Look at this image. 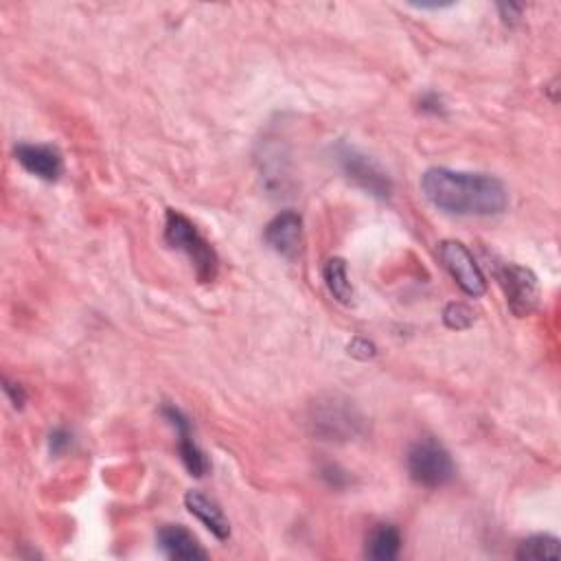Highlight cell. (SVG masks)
I'll return each mask as SVG.
<instances>
[{"label":"cell","mask_w":561,"mask_h":561,"mask_svg":"<svg viewBox=\"0 0 561 561\" xmlns=\"http://www.w3.org/2000/svg\"><path fill=\"white\" fill-rule=\"evenodd\" d=\"M421 191L432 206L450 215L491 217L509 206V191L489 174L432 167L421 178Z\"/></svg>","instance_id":"cell-1"},{"label":"cell","mask_w":561,"mask_h":561,"mask_svg":"<svg viewBox=\"0 0 561 561\" xmlns=\"http://www.w3.org/2000/svg\"><path fill=\"white\" fill-rule=\"evenodd\" d=\"M165 242L169 248L180 250L191 261L193 270L200 283H213L220 270V259L213 246L198 233V228L193 226L189 217L169 209L165 215Z\"/></svg>","instance_id":"cell-2"},{"label":"cell","mask_w":561,"mask_h":561,"mask_svg":"<svg viewBox=\"0 0 561 561\" xmlns=\"http://www.w3.org/2000/svg\"><path fill=\"white\" fill-rule=\"evenodd\" d=\"M309 426L323 441H351L364 432V417L349 399L327 395L312 404Z\"/></svg>","instance_id":"cell-3"},{"label":"cell","mask_w":561,"mask_h":561,"mask_svg":"<svg viewBox=\"0 0 561 561\" xmlns=\"http://www.w3.org/2000/svg\"><path fill=\"white\" fill-rule=\"evenodd\" d=\"M410 478L426 489L450 485L456 476V465L450 452L437 439H419L410 445L406 456Z\"/></svg>","instance_id":"cell-4"},{"label":"cell","mask_w":561,"mask_h":561,"mask_svg":"<svg viewBox=\"0 0 561 561\" xmlns=\"http://www.w3.org/2000/svg\"><path fill=\"white\" fill-rule=\"evenodd\" d=\"M336 160L340 169L345 171V176L356 182L366 193H371V196L386 200L393 193V182L382 165L369 154L358 150V147L340 143L336 147Z\"/></svg>","instance_id":"cell-5"},{"label":"cell","mask_w":561,"mask_h":561,"mask_svg":"<svg viewBox=\"0 0 561 561\" xmlns=\"http://www.w3.org/2000/svg\"><path fill=\"white\" fill-rule=\"evenodd\" d=\"M496 277L513 316L526 318L540 307V281L529 268H522L518 263H505L496 270Z\"/></svg>","instance_id":"cell-6"},{"label":"cell","mask_w":561,"mask_h":561,"mask_svg":"<svg viewBox=\"0 0 561 561\" xmlns=\"http://www.w3.org/2000/svg\"><path fill=\"white\" fill-rule=\"evenodd\" d=\"M439 257L445 270L450 272V277L467 296L478 299V296L487 292L485 274L465 244L456 242V239H445V242L439 244Z\"/></svg>","instance_id":"cell-7"},{"label":"cell","mask_w":561,"mask_h":561,"mask_svg":"<svg viewBox=\"0 0 561 561\" xmlns=\"http://www.w3.org/2000/svg\"><path fill=\"white\" fill-rule=\"evenodd\" d=\"M263 237L274 253L285 259H296L303 244V217L296 211H283L268 222Z\"/></svg>","instance_id":"cell-8"},{"label":"cell","mask_w":561,"mask_h":561,"mask_svg":"<svg viewBox=\"0 0 561 561\" xmlns=\"http://www.w3.org/2000/svg\"><path fill=\"white\" fill-rule=\"evenodd\" d=\"M163 417L174 426L178 432V450L182 465L187 467V472L196 478H202L209 474V459H206L204 452L198 448V443L191 437V421L182 415V410L176 406H163Z\"/></svg>","instance_id":"cell-9"},{"label":"cell","mask_w":561,"mask_h":561,"mask_svg":"<svg viewBox=\"0 0 561 561\" xmlns=\"http://www.w3.org/2000/svg\"><path fill=\"white\" fill-rule=\"evenodd\" d=\"M16 160L31 176L47 182H55L64 171L62 156L51 145L22 143L16 147Z\"/></svg>","instance_id":"cell-10"},{"label":"cell","mask_w":561,"mask_h":561,"mask_svg":"<svg viewBox=\"0 0 561 561\" xmlns=\"http://www.w3.org/2000/svg\"><path fill=\"white\" fill-rule=\"evenodd\" d=\"M185 507L189 509L191 515H196V518L217 537V540L224 542L231 537V524H228L224 511L220 509V505H217L215 500L202 494V491H198V489L187 491Z\"/></svg>","instance_id":"cell-11"},{"label":"cell","mask_w":561,"mask_h":561,"mask_svg":"<svg viewBox=\"0 0 561 561\" xmlns=\"http://www.w3.org/2000/svg\"><path fill=\"white\" fill-rule=\"evenodd\" d=\"M158 546L169 559H206V551L185 526L169 524L158 531Z\"/></svg>","instance_id":"cell-12"},{"label":"cell","mask_w":561,"mask_h":561,"mask_svg":"<svg viewBox=\"0 0 561 561\" xmlns=\"http://www.w3.org/2000/svg\"><path fill=\"white\" fill-rule=\"evenodd\" d=\"M402 551V533L393 524H377L366 537L364 555L375 561H393Z\"/></svg>","instance_id":"cell-13"},{"label":"cell","mask_w":561,"mask_h":561,"mask_svg":"<svg viewBox=\"0 0 561 561\" xmlns=\"http://www.w3.org/2000/svg\"><path fill=\"white\" fill-rule=\"evenodd\" d=\"M323 277L329 292L334 294V299L349 305L353 301V285L349 281V274H347V261L334 257L325 263L323 268Z\"/></svg>","instance_id":"cell-14"},{"label":"cell","mask_w":561,"mask_h":561,"mask_svg":"<svg viewBox=\"0 0 561 561\" xmlns=\"http://www.w3.org/2000/svg\"><path fill=\"white\" fill-rule=\"evenodd\" d=\"M518 559L542 561V559H559V540L553 535H533L524 540L515 553Z\"/></svg>","instance_id":"cell-15"},{"label":"cell","mask_w":561,"mask_h":561,"mask_svg":"<svg viewBox=\"0 0 561 561\" xmlns=\"http://www.w3.org/2000/svg\"><path fill=\"white\" fill-rule=\"evenodd\" d=\"M474 320H476L474 309L465 303H450L443 312V323L456 331L469 329L474 325Z\"/></svg>","instance_id":"cell-16"},{"label":"cell","mask_w":561,"mask_h":561,"mask_svg":"<svg viewBox=\"0 0 561 561\" xmlns=\"http://www.w3.org/2000/svg\"><path fill=\"white\" fill-rule=\"evenodd\" d=\"M349 353L358 360H371L375 356V345L364 338H356L349 345Z\"/></svg>","instance_id":"cell-17"},{"label":"cell","mask_w":561,"mask_h":561,"mask_svg":"<svg viewBox=\"0 0 561 561\" xmlns=\"http://www.w3.org/2000/svg\"><path fill=\"white\" fill-rule=\"evenodd\" d=\"M71 441H73V437H71V432H66L64 428H60V430H55L53 434H51V439H49V445H51V452L57 456V454H62V452H66L68 448H71Z\"/></svg>","instance_id":"cell-18"},{"label":"cell","mask_w":561,"mask_h":561,"mask_svg":"<svg viewBox=\"0 0 561 561\" xmlns=\"http://www.w3.org/2000/svg\"><path fill=\"white\" fill-rule=\"evenodd\" d=\"M323 476L327 483L331 485V487H336V489H340V487H345L347 483H349V476L345 474V472H340V467H336V465H327L325 469H323Z\"/></svg>","instance_id":"cell-19"},{"label":"cell","mask_w":561,"mask_h":561,"mask_svg":"<svg viewBox=\"0 0 561 561\" xmlns=\"http://www.w3.org/2000/svg\"><path fill=\"white\" fill-rule=\"evenodd\" d=\"M3 384H5L3 388H5L7 397L11 399V404H14L16 408H22V406H25V402H27V393H25V388H22L20 384L9 382V380H5Z\"/></svg>","instance_id":"cell-20"},{"label":"cell","mask_w":561,"mask_h":561,"mask_svg":"<svg viewBox=\"0 0 561 561\" xmlns=\"http://www.w3.org/2000/svg\"><path fill=\"white\" fill-rule=\"evenodd\" d=\"M498 11H500V18L509 22V25H513V22H518L520 16H522V7L520 5H513V3H502L498 5Z\"/></svg>","instance_id":"cell-21"},{"label":"cell","mask_w":561,"mask_h":561,"mask_svg":"<svg viewBox=\"0 0 561 561\" xmlns=\"http://www.w3.org/2000/svg\"><path fill=\"white\" fill-rule=\"evenodd\" d=\"M421 110L439 114L441 112V99L437 95H426V97L421 99Z\"/></svg>","instance_id":"cell-22"}]
</instances>
